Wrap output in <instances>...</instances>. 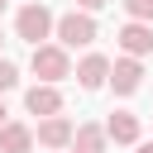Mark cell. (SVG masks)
Listing matches in <instances>:
<instances>
[{
	"instance_id": "cell-2",
	"label": "cell",
	"mask_w": 153,
	"mask_h": 153,
	"mask_svg": "<svg viewBox=\"0 0 153 153\" xmlns=\"http://www.w3.org/2000/svg\"><path fill=\"white\" fill-rule=\"evenodd\" d=\"M14 33H19L24 43H33V48H38L48 33H57V19H53V10H48V5H24V10H19V19H14Z\"/></svg>"
},
{
	"instance_id": "cell-7",
	"label": "cell",
	"mask_w": 153,
	"mask_h": 153,
	"mask_svg": "<svg viewBox=\"0 0 153 153\" xmlns=\"http://www.w3.org/2000/svg\"><path fill=\"white\" fill-rule=\"evenodd\" d=\"M139 81H143L139 57H120V62L110 67V86H115V96H134V91H139Z\"/></svg>"
},
{
	"instance_id": "cell-13",
	"label": "cell",
	"mask_w": 153,
	"mask_h": 153,
	"mask_svg": "<svg viewBox=\"0 0 153 153\" xmlns=\"http://www.w3.org/2000/svg\"><path fill=\"white\" fill-rule=\"evenodd\" d=\"M14 86H19V67H14L10 57H0V96H5V91H14Z\"/></svg>"
},
{
	"instance_id": "cell-16",
	"label": "cell",
	"mask_w": 153,
	"mask_h": 153,
	"mask_svg": "<svg viewBox=\"0 0 153 153\" xmlns=\"http://www.w3.org/2000/svg\"><path fill=\"white\" fill-rule=\"evenodd\" d=\"M139 153H153V143H139Z\"/></svg>"
},
{
	"instance_id": "cell-3",
	"label": "cell",
	"mask_w": 153,
	"mask_h": 153,
	"mask_svg": "<svg viewBox=\"0 0 153 153\" xmlns=\"http://www.w3.org/2000/svg\"><path fill=\"white\" fill-rule=\"evenodd\" d=\"M57 43H62V48H86V43H96V19H91L86 10L62 14V19H57Z\"/></svg>"
},
{
	"instance_id": "cell-17",
	"label": "cell",
	"mask_w": 153,
	"mask_h": 153,
	"mask_svg": "<svg viewBox=\"0 0 153 153\" xmlns=\"http://www.w3.org/2000/svg\"><path fill=\"white\" fill-rule=\"evenodd\" d=\"M0 10H5V0H0Z\"/></svg>"
},
{
	"instance_id": "cell-15",
	"label": "cell",
	"mask_w": 153,
	"mask_h": 153,
	"mask_svg": "<svg viewBox=\"0 0 153 153\" xmlns=\"http://www.w3.org/2000/svg\"><path fill=\"white\" fill-rule=\"evenodd\" d=\"M5 115H10V110H5V100H0V129H5V124H10V120H5Z\"/></svg>"
},
{
	"instance_id": "cell-12",
	"label": "cell",
	"mask_w": 153,
	"mask_h": 153,
	"mask_svg": "<svg viewBox=\"0 0 153 153\" xmlns=\"http://www.w3.org/2000/svg\"><path fill=\"white\" fill-rule=\"evenodd\" d=\"M120 5H124V14H129V19L153 24V0H120Z\"/></svg>"
},
{
	"instance_id": "cell-4",
	"label": "cell",
	"mask_w": 153,
	"mask_h": 153,
	"mask_svg": "<svg viewBox=\"0 0 153 153\" xmlns=\"http://www.w3.org/2000/svg\"><path fill=\"white\" fill-rule=\"evenodd\" d=\"M43 148H67L72 139H76V124L67 120V115H48V120H38V134H33Z\"/></svg>"
},
{
	"instance_id": "cell-11",
	"label": "cell",
	"mask_w": 153,
	"mask_h": 153,
	"mask_svg": "<svg viewBox=\"0 0 153 153\" xmlns=\"http://www.w3.org/2000/svg\"><path fill=\"white\" fill-rule=\"evenodd\" d=\"M105 124H76V139H72V153H105Z\"/></svg>"
},
{
	"instance_id": "cell-14",
	"label": "cell",
	"mask_w": 153,
	"mask_h": 153,
	"mask_svg": "<svg viewBox=\"0 0 153 153\" xmlns=\"http://www.w3.org/2000/svg\"><path fill=\"white\" fill-rule=\"evenodd\" d=\"M76 5H81V10H86V14H96V10H105V5H110V0H76Z\"/></svg>"
},
{
	"instance_id": "cell-5",
	"label": "cell",
	"mask_w": 153,
	"mask_h": 153,
	"mask_svg": "<svg viewBox=\"0 0 153 153\" xmlns=\"http://www.w3.org/2000/svg\"><path fill=\"white\" fill-rule=\"evenodd\" d=\"M110 57H100V53H86L81 62H76V81H81V91H100L105 81H110Z\"/></svg>"
},
{
	"instance_id": "cell-6",
	"label": "cell",
	"mask_w": 153,
	"mask_h": 153,
	"mask_svg": "<svg viewBox=\"0 0 153 153\" xmlns=\"http://www.w3.org/2000/svg\"><path fill=\"white\" fill-rule=\"evenodd\" d=\"M120 48L129 53V57H143V53H153V24H139V19H129L120 33Z\"/></svg>"
},
{
	"instance_id": "cell-10",
	"label": "cell",
	"mask_w": 153,
	"mask_h": 153,
	"mask_svg": "<svg viewBox=\"0 0 153 153\" xmlns=\"http://www.w3.org/2000/svg\"><path fill=\"white\" fill-rule=\"evenodd\" d=\"M105 134H110L115 143H134V139H139V120H134L129 110H110V120H105Z\"/></svg>"
},
{
	"instance_id": "cell-1",
	"label": "cell",
	"mask_w": 153,
	"mask_h": 153,
	"mask_svg": "<svg viewBox=\"0 0 153 153\" xmlns=\"http://www.w3.org/2000/svg\"><path fill=\"white\" fill-rule=\"evenodd\" d=\"M29 67H33V76L38 81H62V76H72V62H67V48L62 43H38L33 48V57H29Z\"/></svg>"
},
{
	"instance_id": "cell-18",
	"label": "cell",
	"mask_w": 153,
	"mask_h": 153,
	"mask_svg": "<svg viewBox=\"0 0 153 153\" xmlns=\"http://www.w3.org/2000/svg\"><path fill=\"white\" fill-rule=\"evenodd\" d=\"M0 43H5V38H0Z\"/></svg>"
},
{
	"instance_id": "cell-8",
	"label": "cell",
	"mask_w": 153,
	"mask_h": 153,
	"mask_svg": "<svg viewBox=\"0 0 153 153\" xmlns=\"http://www.w3.org/2000/svg\"><path fill=\"white\" fill-rule=\"evenodd\" d=\"M24 105H29V115H38V120L62 115V96H57V86H48V81H38V86L24 96Z\"/></svg>"
},
{
	"instance_id": "cell-9",
	"label": "cell",
	"mask_w": 153,
	"mask_h": 153,
	"mask_svg": "<svg viewBox=\"0 0 153 153\" xmlns=\"http://www.w3.org/2000/svg\"><path fill=\"white\" fill-rule=\"evenodd\" d=\"M29 148H33V129L19 124V120H10L0 129V153H29Z\"/></svg>"
}]
</instances>
